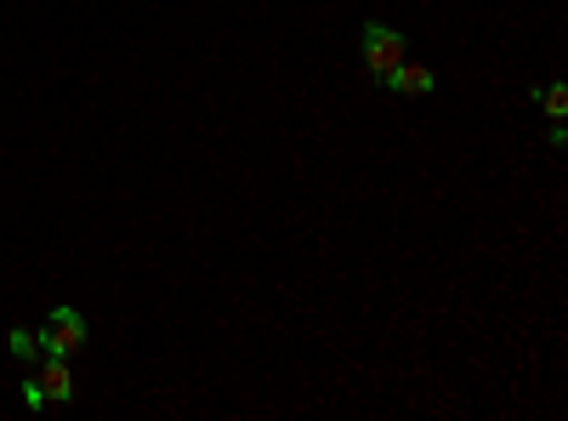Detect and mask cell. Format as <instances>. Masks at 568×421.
Returning a JSON list of instances; mask_svg holds the SVG:
<instances>
[{"label": "cell", "mask_w": 568, "mask_h": 421, "mask_svg": "<svg viewBox=\"0 0 568 421\" xmlns=\"http://www.w3.org/2000/svg\"><path fill=\"white\" fill-rule=\"evenodd\" d=\"M23 404H29V410H40V404H45V393H40V382H34V377L23 382Z\"/></svg>", "instance_id": "cell-7"}, {"label": "cell", "mask_w": 568, "mask_h": 421, "mask_svg": "<svg viewBox=\"0 0 568 421\" xmlns=\"http://www.w3.org/2000/svg\"><path fill=\"white\" fill-rule=\"evenodd\" d=\"M80 348H85V319H80V308H58L52 319L40 324V353L74 359Z\"/></svg>", "instance_id": "cell-1"}, {"label": "cell", "mask_w": 568, "mask_h": 421, "mask_svg": "<svg viewBox=\"0 0 568 421\" xmlns=\"http://www.w3.org/2000/svg\"><path fill=\"white\" fill-rule=\"evenodd\" d=\"M398 63H404V34L387 29V23H364V69L375 80H387Z\"/></svg>", "instance_id": "cell-2"}, {"label": "cell", "mask_w": 568, "mask_h": 421, "mask_svg": "<svg viewBox=\"0 0 568 421\" xmlns=\"http://www.w3.org/2000/svg\"><path fill=\"white\" fill-rule=\"evenodd\" d=\"M387 86L398 91V98H426V91H433V69H426V63H398L387 74Z\"/></svg>", "instance_id": "cell-4"}, {"label": "cell", "mask_w": 568, "mask_h": 421, "mask_svg": "<svg viewBox=\"0 0 568 421\" xmlns=\"http://www.w3.org/2000/svg\"><path fill=\"white\" fill-rule=\"evenodd\" d=\"M7 337H12V359L34 364V353H40V331H29V324H18V331H7Z\"/></svg>", "instance_id": "cell-5"}, {"label": "cell", "mask_w": 568, "mask_h": 421, "mask_svg": "<svg viewBox=\"0 0 568 421\" xmlns=\"http://www.w3.org/2000/svg\"><path fill=\"white\" fill-rule=\"evenodd\" d=\"M540 109H546L551 120H562V114H568V91H562V86H546V91H540Z\"/></svg>", "instance_id": "cell-6"}, {"label": "cell", "mask_w": 568, "mask_h": 421, "mask_svg": "<svg viewBox=\"0 0 568 421\" xmlns=\"http://www.w3.org/2000/svg\"><path fill=\"white\" fill-rule=\"evenodd\" d=\"M40 393H45V404H69L74 399V377H69V359H58V353H45V364H40Z\"/></svg>", "instance_id": "cell-3"}]
</instances>
